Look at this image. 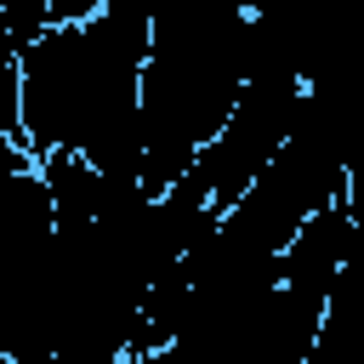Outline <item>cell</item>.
Masks as SVG:
<instances>
[{
	"label": "cell",
	"instance_id": "cell-1",
	"mask_svg": "<svg viewBox=\"0 0 364 364\" xmlns=\"http://www.w3.org/2000/svg\"><path fill=\"white\" fill-rule=\"evenodd\" d=\"M341 205L364 222V136H358V148L347 154V176H341Z\"/></svg>",
	"mask_w": 364,
	"mask_h": 364
}]
</instances>
